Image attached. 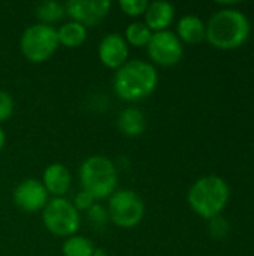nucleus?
I'll return each mask as SVG.
<instances>
[{
    "label": "nucleus",
    "mask_w": 254,
    "mask_h": 256,
    "mask_svg": "<svg viewBox=\"0 0 254 256\" xmlns=\"http://www.w3.org/2000/svg\"><path fill=\"white\" fill-rule=\"evenodd\" d=\"M205 39L216 48L234 50L241 46L250 36L252 24L249 16L235 8L216 10L205 22Z\"/></svg>",
    "instance_id": "obj_1"
},
{
    "label": "nucleus",
    "mask_w": 254,
    "mask_h": 256,
    "mask_svg": "<svg viewBox=\"0 0 254 256\" xmlns=\"http://www.w3.org/2000/svg\"><path fill=\"white\" fill-rule=\"evenodd\" d=\"M159 74L153 63L135 58L127 60L114 75L115 94L127 102L148 98L157 87Z\"/></svg>",
    "instance_id": "obj_2"
},
{
    "label": "nucleus",
    "mask_w": 254,
    "mask_h": 256,
    "mask_svg": "<svg viewBox=\"0 0 254 256\" xmlns=\"http://www.w3.org/2000/svg\"><path fill=\"white\" fill-rule=\"evenodd\" d=\"M231 198V188L220 176H204L198 178L187 192V202L190 208L204 219L217 218Z\"/></svg>",
    "instance_id": "obj_3"
},
{
    "label": "nucleus",
    "mask_w": 254,
    "mask_h": 256,
    "mask_svg": "<svg viewBox=\"0 0 254 256\" xmlns=\"http://www.w3.org/2000/svg\"><path fill=\"white\" fill-rule=\"evenodd\" d=\"M79 183L82 186V190L91 194L96 201L106 200L117 190V166L109 158L103 154L90 156L81 164Z\"/></svg>",
    "instance_id": "obj_4"
},
{
    "label": "nucleus",
    "mask_w": 254,
    "mask_h": 256,
    "mask_svg": "<svg viewBox=\"0 0 254 256\" xmlns=\"http://www.w3.org/2000/svg\"><path fill=\"white\" fill-rule=\"evenodd\" d=\"M58 45L57 28L40 22L27 27L19 39V50L31 63L46 62L57 51Z\"/></svg>",
    "instance_id": "obj_5"
},
{
    "label": "nucleus",
    "mask_w": 254,
    "mask_h": 256,
    "mask_svg": "<svg viewBox=\"0 0 254 256\" xmlns=\"http://www.w3.org/2000/svg\"><path fill=\"white\" fill-rule=\"evenodd\" d=\"M42 220L48 232L57 237L75 236L81 225L79 212L67 198H52L42 210Z\"/></svg>",
    "instance_id": "obj_6"
},
{
    "label": "nucleus",
    "mask_w": 254,
    "mask_h": 256,
    "mask_svg": "<svg viewBox=\"0 0 254 256\" xmlns=\"http://www.w3.org/2000/svg\"><path fill=\"white\" fill-rule=\"evenodd\" d=\"M144 214L145 204L136 192L130 189H120L109 196L108 216L115 226L132 230L141 224Z\"/></svg>",
    "instance_id": "obj_7"
},
{
    "label": "nucleus",
    "mask_w": 254,
    "mask_h": 256,
    "mask_svg": "<svg viewBox=\"0 0 254 256\" xmlns=\"http://www.w3.org/2000/svg\"><path fill=\"white\" fill-rule=\"evenodd\" d=\"M147 51L153 63L160 66H174L183 58L184 46L174 32L163 30L153 33L147 45Z\"/></svg>",
    "instance_id": "obj_8"
},
{
    "label": "nucleus",
    "mask_w": 254,
    "mask_h": 256,
    "mask_svg": "<svg viewBox=\"0 0 254 256\" xmlns=\"http://www.w3.org/2000/svg\"><path fill=\"white\" fill-rule=\"evenodd\" d=\"M12 200L15 206L22 212L36 213L45 208L49 201V195L42 182L36 178H25L15 186L12 192Z\"/></svg>",
    "instance_id": "obj_9"
},
{
    "label": "nucleus",
    "mask_w": 254,
    "mask_h": 256,
    "mask_svg": "<svg viewBox=\"0 0 254 256\" xmlns=\"http://www.w3.org/2000/svg\"><path fill=\"white\" fill-rule=\"evenodd\" d=\"M66 15L87 27L97 26L109 12V0H69L66 4Z\"/></svg>",
    "instance_id": "obj_10"
},
{
    "label": "nucleus",
    "mask_w": 254,
    "mask_h": 256,
    "mask_svg": "<svg viewBox=\"0 0 254 256\" xmlns=\"http://www.w3.org/2000/svg\"><path fill=\"white\" fill-rule=\"evenodd\" d=\"M97 54L103 66L117 70L129 58V45L121 33L112 32L102 38Z\"/></svg>",
    "instance_id": "obj_11"
},
{
    "label": "nucleus",
    "mask_w": 254,
    "mask_h": 256,
    "mask_svg": "<svg viewBox=\"0 0 254 256\" xmlns=\"http://www.w3.org/2000/svg\"><path fill=\"white\" fill-rule=\"evenodd\" d=\"M42 184L46 189L48 195H52L54 198H63L72 186L70 171L63 164H51L43 171Z\"/></svg>",
    "instance_id": "obj_12"
},
{
    "label": "nucleus",
    "mask_w": 254,
    "mask_h": 256,
    "mask_svg": "<svg viewBox=\"0 0 254 256\" xmlns=\"http://www.w3.org/2000/svg\"><path fill=\"white\" fill-rule=\"evenodd\" d=\"M144 16H145L144 22L153 33L163 32L168 30V27L172 24L175 18V6L165 0L148 2Z\"/></svg>",
    "instance_id": "obj_13"
},
{
    "label": "nucleus",
    "mask_w": 254,
    "mask_h": 256,
    "mask_svg": "<svg viewBox=\"0 0 254 256\" xmlns=\"http://www.w3.org/2000/svg\"><path fill=\"white\" fill-rule=\"evenodd\" d=\"M205 33H207V26L204 20L198 15H193V14L183 15L177 22L175 34L180 38L181 42L198 44L205 39Z\"/></svg>",
    "instance_id": "obj_14"
},
{
    "label": "nucleus",
    "mask_w": 254,
    "mask_h": 256,
    "mask_svg": "<svg viewBox=\"0 0 254 256\" xmlns=\"http://www.w3.org/2000/svg\"><path fill=\"white\" fill-rule=\"evenodd\" d=\"M118 130L126 136H139L145 132L147 117L138 108H126L117 117Z\"/></svg>",
    "instance_id": "obj_15"
},
{
    "label": "nucleus",
    "mask_w": 254,
    "mask_h": 256,
    "mask_svg": "<svg viewBox=\"0 0 254 256\" xmlns=\"http://www.w3.org/2000/svg\"><path fill=\"white\" fill-rule=\"evenodd\" d=\"M57 38H58V44H61L63 46L76 48V46H81L85 42L87 28L82 24L70 20V21L61 24L57 28Z\"/></svg>",
    "instance_id": "obj_16"
},
{
    "label": "nucleus",
    "mask_w": 254,
    "mask_h": 256,
    "mask_svg": "<svg viewBox=\"0 0 254 256\" xmlns=\"http://www.w3.org/2000/svg\"><path fill=\"white\" fill-rule=\"evenodd\" d=\"M34 14L40 24L52 26L54 22H58L64 18L66 8H64V4H61L55 0H45L36 6Z\"/></svg>",
    "instance_id": "obj_17"
},
{
    "label": "nucleus",
    "mask_w": 254,
    "mask_h": 256,
    "mask_svg": "<svg viewBox=\"0 0 254 256\" xmlns=\"http://www.w3.org/2000/svg\"><path fill=\"white\" fill-rule=\"evenodd\" d=\"M96 248L93 242L82 236H70L64 240L61 246L63 256H93Z\"/></svg>",
    "instance_id": "obj_18"
},
{
    "label": "nucleus",
    "mask_w": 254,
    "mask_h": 256,
    "mask_svg": "<svg viewBox=\"0 0 254 256\" xmlns=\"http://www.w3.org/2000/svg\"><path fill=\"white\" fill-rule=\"evenodd\" d=\"M153 36V32L147 27L144 21H133L126 27L124 39L127 45H133L136 48H144L148 45L150 39Z\"/></svg>",
    "instance_id": "obj_19"
},
{
    "label": "nucleus",
    "mask_w": 254,
    "mask_h": 256,
    "mask_svg": "<svg viewBox=\"0 0 254 256\" xmlns=\"http://www.w3.org/2000/svg\"><path fill=\"white\" fill-rule=\"evenodd\" d=\"M121 10L129 16H139L145 14V9L148 6L147 0H121L120 3Z\"/></svg>",
    "instance_id": "obj_20"
},
{
    "label": "nucleus",
    "mask_w": 254,
    "mask_h": 256,
    "mask_svg": "<svg viewBox=\"0 0 254 256\" xmlns=\"http://www.w3.org/2000/svg\"><path fill=\"white\" fill-rule=\"evenodd\" d=\"M15 102L10 93L6 90H0V123L6 122L13 114Z\"/></svg>",
    "instance_id": "obj_21"
},
{
    "label": "nucleus",
    "mask_w": 254,
    "mask_h": 256,
    "mask_svg": "<svg viewBox=\"0 0 254 256\" xmlns=\"http://www.w3.org/2000/svg\"><path fill=\"white\" fill-rule=\"evenodd\" d=\"M73 207L78 210V212H88L94 204H96V198L91 195V194H88V192H85V190H79L76 195H75V198H73Z\"/></svg>",
    "instance_id": "obj_22"
},
{
    "label": "nucleus",
    "mask_w": 254,
    "mask_h": 256,
    "mask_svg": "<svg viewBox=\"0 0 254 256\" xmlns=\"http://www.w3.org/2000/svg\"><path fill=\"white\" fill-rule=\"evenodd\" d=\"M87 214H88V220H90L91 224H94L96 226L105 225V224L109 220L108 208H105L103 206H100V204H97V202L87 212Z\"/></svg>",
    "instance_id": "obj_23"
},
{
    "label": "nucleus",
    "mask_w": 254,
    "mask_h": 256,
    "mask_svg": "<svg viewBox=\"0 0 254 256\" xmlns=\"http://www.w3.org/2000/svg\"><path fill=\"white\" fill-rule=\"evenodd\" d=\"M211 224H210V232L214 238H222V237H226L228 231H229V225L225 219H222L220 216L217 218H213L210 219Z\"/></svg>",
    "instance_id": "obj_24"
},
{
    "label": "nucleus",
    "mask_w": 254,
    "mask_h": 256,
    "mask_svg": "<svg viewBox=\"0 0 254 256\" xmlns=\"http://www.w3.org/2000/svg\"><path fill=\"white\" fill-rule=\"evenodd\" d=\"M4 144H6V134H4L3 128L0 126V150L4 147Z\"/></svg>",
    "instance_id": "obj_25"
},
{
    "label": "nucleus",
    "mask_w": 254,
    "mask_h": 256,
    "mask_svg": "<svg viewBox=\"0 0 254 256\" xmlns=\"http://www.w3.org/2000/svg\"><path fill=\"white\" fill-rule=\"evenodd\" d=\"M93 256H109V254L105 252L103 249H96V252L93 254Z\"/></svg>",
    "instance_id": "obj_26"
}]
</instances>
